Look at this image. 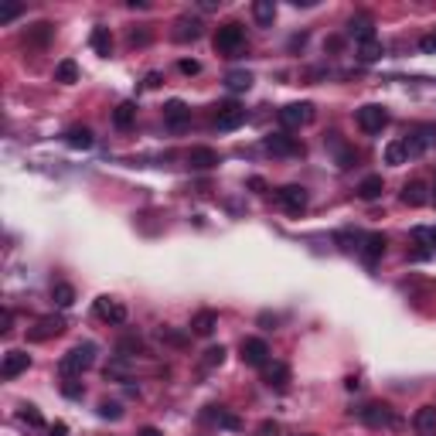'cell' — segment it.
<instances>
[{
  "label": "cell",
  "mask_w": 436,
  "mask_h": 436,
  "mask_svg": "<svg viewBox=\"0 0 436 436\" xmlns=\"http://www.w3.org/2000/svg\"><path fill=\"white\" fill-rule=\"evenodd\" d=\"M215 51L229 55V58L242 55V51H245V27H242L239 21L222 24V27L215 31Z\"/></svg>",
  "instance_id": "1"
},
{
  "label": "cell",
  "mask_w": 436,
  "mask_h": 436,
  "mask_svg": "<svg viewBox=\"0 0 436 436\" xmlns=\"http://www.w3.org/2000/svg\"><path fill=\"white\" fill-rule=\"evenodd\" d=\"M92 365H96V345H92V341H82V345H75V348L62 358V375H65V378H75V375L89 371Z\"/></svg>",
  "instance_id": "2"
},
{
  "label": "cell",
  "mask_w": 436,
  "mask_h": 436,
  "mask_svg": "<svg viewBox=\"0 0 436 436\" xmlns=\"http://www.w3.org/2000/svg\"><path fill=\"white\" fill-rule=\"evenodd\" d=\"M358 419L371 426V430H389V426H399V416L389 402H368V406H361L358 409Z\"/></svg>",
  "instance_id": "3"
},
{
  "label": "cell",
  "mask_w": 436,
  "mask_h": 436,
  "mask_svg": "<svg viewBox=\"0 0 436 436\" xmlns=\"http://www.w3.org/2000/svg\"><path fill=\"white\" fill-rule=\"evenodd\" d=\"M314 116H317L314 103H290V106L280 109V123L286 130H300L307 123H314Z\"/></svg>",
  "instance_id": "4"
},
{
  "label": "cell",
  "mask_w": 436,
  "mask_h": 436,
  "mask_svg": "<svg viewBox=\"0 0 436 436\" xmlns=\"http://www.w3.org/2000/svg\"><path fill=\"white\" fill-rule=\"evenodd\" d=\"M65 317H58V314H48L41 317L38 324L27 331V341H34V345H41V341H51V338H58V334H65Z\"/></svg>",
  "instance_id": "5"
},
{
  "label": "cell",
  "mask_w": 436,
  "mask_h": 436,
  "mask_svg": "<svg viewBox=\"0 0 436 436\" xmlns=\"http://www.w3.org/2000/svg\"><path fill=\"white\" fill-rule=\"evenodd\" d=\"M402 143H406V153H409V157H423V153L436 143V127L433 123H423V127H416Z\"/></svg>",
  "instance_id": "6"
},
{
  "label": "cell",
  "mask_w": 436,
  "mask_h": 436,
  "mask_svg": "<svg viewBox=\"0 0 436 436\" xmlns=\"http://www.w3.org/2000/svg\"><path fill=\"white\" fill-rule=\"evenodd\" d=\"M358 127L365 133H382L389 127V109L378 106V103H368V106L358 109Z\"/></svg>",
  "instance_id": "7"
},
{
  "label": "cell",
  "mask_w": 436,
  "mask_h": 436,
  "mask_svg": "<svg viewBox=\"0 0 436 436\" xmlns=\"http://www.w3.org/2000/svg\"><path fill=\"white\" fill-rule=\"evenodd\" d=\"M245 106H239V103H225V106H218L215 113V130L229 133V130H239L242 123H245Z\"/></svg>",
  "instance_id": "8"
},
{
  "label": "cell",
  "mask_w": 436,
  "mask_h": 436,
  "mask_svg": "<svg viewBox=\"0 0 436 436\" xmlns=\"http://www.w3.org/2000/svg\"><path fill=\"white\" fill-rule=\"evenodd\" d=\"M262 147L273 157H297V153H304V147L297 143V136H286V133H269L262 140Z\"/></svg>",
  "instance_id": "9"
},
{
  "label": "cell",
  "mask_w": 436,
  "mask_h": 436,
  "mask_svg": "<svg viewBox=\"0 0 436 436\" xmlns=\"http://www.w3.org/2000/svg\"><path fill=\"white\" fill-rule=\"evenodd\" d=\"M239 358L245 365H252V368H262V365L269 361V348H266L262 338H245L239 345Z\"/></svg>",
  "instance_id": "10"
},
{
  "label": "cell",
  "mask_w": 436,
  "mask_h": 436,
  "mask_svg": "<svg viewBox=\"0 0 436 436\" xmlns=\"http://www.w3.org/2000/svg\"><path fill=\"white\" fill-rule=\"evenodd\" d=\"M276 198H280V205H283L290 215H300V212L307 208V201H310L307 188H300V184H286V188H280Z\"/></svg>",
  "instance_id": "11"
},
{
  "label": "cell",
  "mask_w": 436,
  "mask_h": 436,
  "mask_svg": "<svg viewBox=\"0 0 436 436\" xmlns=\"http://www.w3.org/2000/svg\"><path fill=\"white\" fill-rule=\"evenodd\" d=\"M27 368H31V354L21 348H11L4 354V361H0V375H4V378H18V375Z\"/></svg>",
  "instance_id": "12"
},
{
  "label": "cell",
  "mask_w": 436,
  "mask_h": 436,
  "mask_svg": "<svg viewBox=\"0 0 436 436\" xmlns=\"http://www.w3.org/2000/svg\"><path fill=\"white\" fill-rule=\"evenodd\" d=\"M96 317L106 321V324H123L127 321V307L120 304L116 297H99L96 300Z\"/></svg>",
  "instance_id": "13"
},
{
  "label": "cell",
  "mask_w": 436,
  "mask_h": 436,
  "mask_svg": "<svg viewBox=\"0 0 436 436\" xmlns=\"http://www.w3.org/2000/svg\"><path fill=\"white\" fill-rule=\"evenodd\" d=\"M262 382H266L269 389L283 392L286 385H290V368H286L283 361H266V365H262Z\"/></svg>",
  "instance_id": "14"
},
{
  "label": "cell",
  "mask_w": 436,
  "mask_h": 436,
  "mask_svg": "<svg viewBox=\"0 0 436 436\" xmlns=\"http://www.w3.org/2000/svg\"><path fill=\"white\" fill-rule=\"evenodd\" d=\"M164 123H167L171 130H184V127L191 123V109H188V103L171 99V103L164 106Z\"/></svg>",
  "instance_id": "15"
},
{
  "label": "cell",
  "mask_w": 436,
  "mask_h": 436,
  "mask_svg": "<svg viewBox=\"0 0 436 436\" xmlns=\"http://www.w3.org/2000/svg\"><path fill=\"white\" fill-rule=\"evenodd\" d=\"M201 31H205V24L198 21V18H177L171 38L181 41V44H188V41H198V38H201Z\"/></svg>",
  "instance_id": "16"
},
{
  "label": "cell",
  "mask_w": 436,
  "mask_h": 436,
  "mask_svg": "<svg viewBox=\"0 0 436 436\" xmlns=\"http://www.w3.org/2000/svg\"><path fill=\"white\" fill-rule=\"evenodd\" d=\"M201 419H208V423H215V426H222V430H242V419H239V416H236V413H229L225 406H208Z\"/></svg>",
  "instance_id": "17"
},
{
  "label": "cell",
  "mask_w": 436,
  "mask_h": 436,
  "mask_svg": "<svg viewBox=\"0 0 436 436\" xmlns=\"http://www.w3.org/2000/svg\"><path fill=\"white\" fill-rule=\"evenodd\" d=\"M382 256H385V236H382V232L365 236V245H361V259H365V266H378Z\"/></svg>",
  "instance_id": "18"
},
{
  "label": "cell",
  "mask_w": 436,
  "mask_h": 436,
  "mask_svg": "<svg viewBox=\"0 0 436 436\" xmlns=\"http://www.w3.org/2000/svg\"><path fill=\"white\" fill-rule=\"evenodd\" d=\"M413 426L419 436H436V406H419L413 416Z\"/></svg>",
  "instance_id": "19"
},
{
  "label": "cell",
  "mask_w": 436,
  "mask_h": 436,
  "mask_svg": "<svg viewBox=\"0 0 436 436\" xmlns=\"http://www.w3.org/2000/svg\"><path fill=\"white\" fill-rule=\"evenodd\" d=\"M188 164H191V171H212V167H218V153L212 147H191Z\"/></svg>",
  "instance_id": "20"
},
{
  "label": "cell",
  "mask_w": 436,
  "mask_h": 436,
  "mask_svg": "<svg viewBox=\"0 0 436 436\" xmlns=\"http://www.w3.org/2000/svg\"><path fill=\"white\" fill-rule=\"evenodd\" d=\"M348 34L358 44H361V41H371V38H375V24H371L368 14H358V18H351V21H348Z\"/></svg>",
  "instance_id": "21"
},
{
  "label": "cell",
  "mask_w": 436,
  "mask_h": 436,
  "mask_svg": "<svg viewBox=\"0 0 436 436\" xmlns=\"http://www.w3.org/2000/svg\"><path fill=\"white\" fill-rule=\"evenodd\" d=\"M426 201H430V188H426L423 181H409V184L402 188V205L419 208V205H426Z\"/></svg>",
  "instance_id": "22"
},
{
  "label": "cell",
  "mask_w": 436,
  "mask_h": 436,
  "mask_svg": "<svg viewBox=\"0 0 436 436\" xmlns=\"http://www.w3.org/2000/svg\"><path fill=\"white\" fill-rule=\"evenodd\" d=\"M215 327H218L215 310H201V314H195V321H191V334H198V338H212Z\"/></svg>",
  "instance_id": "23"
},
{
  "label": "cell",
  "mask_w": 436,
  "mask_h": 436,
  "mask_svg": "<svg viewBox=\"0 0 436 436\" xmlns=\"http://www.w3.org/2000/svg\"><path fill=\"white\" fill-rule=\"evenodd\" d=\"M92 140H96V136H92L89 127H68V130H65V143L72 147V150H89V147H92Z\"/></svg>",
  "instance_id": "24"
},
{
  "label": "cell",
  "mask_w": 436,
  "mask_h": 436,
  "mask_svg": "<svg viewBox=\"0 0 436 436\" xmlns=\"http://www.w3.org/2000/svg\"><path fill=\"white\" fill-rule=\"evenodd\" d=\"M382 191H385V181H382V174H368L361 184H358V198H365V201H375Z\"/></svg>",
  "instance_id": "25"
},
{
  "label": "cell",
  "mask_w": 436,
  "mask_h": 436,
  "mask_svg": "<svg viewBox=\"0 0 436 436\" xmlns=\"http://www.w3.org/2000/svg\"><path fill=\"white\" fill-rule=\"evenodd\" d=\"M133 120H136V103H130V99H127V103H120L116 113H113V123H116L120 130H130Z\"/></svg>",
  "instance_id": "26"
},
{
  "label": "cell",
  "mask_w": 436,
  "mask_h": 436,
  "mask_svg": "<svg viewBox=\"0 0 436 436\" xmlns=\"http://www.w3.org/2000/svg\"><path fill=\"white\" fill-rule=\"evenodd\" d=\"M252 18H256L262 27H269V24L276 21V4H273V0H256V4H252Z\"/></svg>",
  "instance_id": "27"
},
{
  "label": "cell",
  "mask_w": 436,
  "mask_h": 436,
  "mask_svg": "<svg viewBox=\"0 0 436 436\" xmlns=\"http://www.w3.org/2000/svg\"><path fill=\"white\" fill-rule=\"evenodd\" d=\"M116 354H120V358H136V354H143V341H140L136 334H127V338H120Z\"/></svg>",
  "instance_id": "28"
},
{
  "label": "cell",
  "mask_w": 436,
  "mask_h": 436,
  "mask_svg": "<svg viewBox=\"0 0 436 436\" xmlns=\"http://www.w3.org/2000/svg\"><path fill=\"white\" fill-rule=\"evenodd\" d=\"M92 48H96L103 58L113 55V34H109V27H96V31H92Z\"/></svg>",
  "instance_id": "29"
},
{
  "label": "cell",
  "mask_w": 436,
  "mask_h": 436,
  "mask_svg": "<svg viewBox=\"0 0 436 436\" xmlns=\"http://www.w3.org/2000/svg\"><path fill=\"white\" fill-rule=\"evenodd\" d=\"M18 419H21L24 426H31V430H41V426H44V419H41V413H38V406H31V402H24L21 409H18Z\"/></svg>",
  "instance_id": "30"
},
{
  "label": "cell",
  "mask_w": 436,
  "mask_h": 436,
  "mask_svg": "<svg viewBox=\"0 0 436 436\" xmlns=\"http://www.w3.org/2000/svg\"><path fill=\"white\" fill-rule=\"evenodd\" d=\"M222 361H225V348L218 345V348H208V351H205V354H201V361H198V368H201V371H212V368H218Z\"/></svg>",
  "instance_id": "31"
},
{
  "label": "cell",
  "mask_w": 436,
  "mask_h": 436,
  "mask_svg": "<svg viewBox=\"0 0 436 436\" xmlns=\"http://www.w3.org/2000/svg\"><path fill=\"white\" fill-rule=\"evenodd\" d=\"M225 86L232 89V92H242V89L252 86V75H249V72H242V68H236V72H229V75H225Z\"/></svg>",
  "instance_id": "32"
},
{
  "label": "cell",
  "mask_w": 436,
  "mask_h": 436,
  "mask_svg": "<svg viewBox=\"0 0 436 436\" xmlns=\"http://www.w3.org/2000/svg\"><path fill=\"white\" fill-rule=\"evenodd\" d=\"M51 297H55V304H58V307H72V304H75V286L55 283V286H51Z\"/></svg>",
  "instance_id": "33"
},
{
  "label": "cell",
  "mask_w": 436,
  "mask_h": 436,
  "mask_svg": "<svg viewBox=\"0 0 436 436\" xmlns=\"http://www.w3.org/2000/svg\"><path fill=\"white\" fill-rule=\"evenodd\" d=\"M75 79H79V65H75L72 58L58 62V68H55V82H75Z\"/></svg>",
  "instance_id": "34"
},
{
  "label": "cell",
  "mask_w": 436,
  "mask_h": 436,
  "mask_svg": "<svg viewBox=\"0 0 436 436\" xmlns=\"http://www.w3.org/2000/svg\"><path fill=\"white\" fill-rule=\"evenodd\" d=\"M406 160H409L406 143H402V140H392V143L385 147V164H406Z\"/></svg>",
  "instance_id": "35"
},
{
  "label": "cell",
  "mask_w": 436,
  "mask_h": 436,
  "mask_svg": "<svg viewBox=\"0 0 436 436\" xmlns=\"http://www.w3.org/2000/svg\"><path fill=\"white\" fill-rule=\"evenodd\" d=\"M358 58H361V62H375V58H382V44H378V38L358 44Z\"/></svg>",
  "instance_id": "36"
},
{
  "label": "cell",
  "mask_w": 436,
  "mask_h": 436,
  "mask_svg": "<svg viewBox=\"0 0 436 436\" xmlns=\"http://www.w3.org/2000/svg\"><path fill=\"white\" fill-rule=\"evenodd\" d=\"M106 378H130V368H127V358L116 354V361L106 365Z\"/></svg>",
  "instance_id": "37"
},
{
  "label": "cell",
  "mask_w": 436,
  "mask_h": 436,
  "mask_svg": "<svg viewBox=\"0 0 436 436\" xmlns=\"http://www.w3.org/2000/svg\"><path fill=\"white\" fill-rule=\"evenodd\" d=\"M99 416L116 423V419H123V406H120V402H109V399H103V402H99Z\"/></svg>",
  "instance_id": "38"
},
{
  "label": "cell",
  "mask_w": 436,
  "mask_h": 436,
  "mask_svg": "<svg viewBox=\"0 0 436 436\" xmlns=\"http://www.w3.org/2000/svg\"><path fill=\"white\" fill-rule=\"evenodd\" d=\"M51 31H55V27H51V24H48V21L34 24V31L27 34V41H34V44H44V41H48V38H51Z\"/></svg>",
  "instance_id": "39"
},
{
  "label": "cell",
  "mask_w": 436,
  "mask_h": 436,
  "mask_svg": "<svg viewBox=\"0 0 436 436\" xmlns=\"http://www.w3.org/2000/svg\"><path fill=\"white\" fill-rule=\"evenodd\" d=\"M24 14V4H4L0 7V24H11L14 18H21Z\"/></svg>",
  "instance_id": "40"
},
{
  "label": "cell",
  "mask_w": 436,
  "mask_h": 436,
  "mask_svg": "<svg viewBox=\"0 0 436 436\" xmlns=\"http://www.w3.org/2000/svg\"><path fill=\"white\" fill-rule=\"evenodd\" d=\"M160 341H171L174 348H184V345H188V338L177 334V331H171V327H160Z\"/></svg>",
  "instance_id": "41"
},
{
  "label": "cell",
  "mask_w": 436,
  "mask_h": 436,
  "mask_svg": "<svg viewBox=\"0 0 436 436\" xmlns=\"http://www.w3.org/2000/svg\"><path fill=\"white\" fill-rule=\"evenodd\" d=\"M62 392H65L68 399H82V395H86V389H82V382H75V378H65V382H62Z\"/></svg>",
  "instance_id": "42"
},
{
  "label": "cell",
  "mask_w": 436,
  "mask_h": 436,
  "mask_svg": "<svg viewBox=\"0 0 436 436\" xmlns=\"http://www.w3.org/2000/svg\"><path fill=\"white\" fill-rule=\"evenodd\" d=\"M354 160H358V153H354V150H341V157H338V167H341V171H348Z\"/></svg>",
  "instance_id": "43"
},
{
  "label": "cell",
  "mask_w": 436,
  "mask_h": 436,
  "mask_svg": "<svg viewBox=\"0 0 436 436\" xmlns=\"http://www.w3.org/2000/svg\"><path fill=\"white\" fill-rule=\"evenodd\" d=\"M177 68H181L184 75H198V72H201V65H198L195 58H184V62H181V65H177Z\"/></svg>",
  "instance_id": "44"
},
{
  "label": "cell",
  "mask_w": 436,
  "mask_h": 436,
  "mask_svg": "<svg viewBox=\"0 0 436 436\" xmlns=\"http://www.w3.org/2000/svg\"><path fill=\"white\" fill-rule=\"evenodd\" d=\"M419 48H423V51H436V27L426 34V38H423V41H419Z\"/></svg>",
  "instance_id": "45"
},
{
  "label": "cell",
  "mask_w": 436,
  "mask_h": 436,
  "mask_svg": "<svg viewBox=\"0 0 436 436\" xmlns=\"http://www.w3.org/2000/svg\"><path fill=\"white\" fill-rule=\"evenodd\" d=\"M256 436H276V423H259V430H256Z\"/></svg>",
  "instance_id": "46"
},
{
  "label": "cell",
  "mask_w": 436,
  "mask_h": 436,
  "mask_svg": "<svg viewBox=\"0 0 436 436\" xmlns=\"http://www.w3.org/2000/svg\"><path fill=\"white\" fill-rule=\"evenodd\" d=\"M147 41H150L147 31H130V44H147Z\"/></svg>",
  "instance_id": "47"
},
{
  "label": "cell",
  "mask_w": 436,
  "mask_h": 436,
  "mask_svg": "<svg viewBox=\"0 0 436 436\" xmlns=\"http://www.w3.org/2000/svg\"><path fill=\"white\" fill-rule=\"evenodd\" d=\"M11 324H14V314L4 310V327H0V334H11Z\"/></svg>",
  "instance_id": "48"
},
{
  "label": "cell",
  "mask_w": 436,
  "mask_h": 436,
  "mask_svg": "<svg viewBox=\"0 0 436 436\" xmlns=\"http://www.w3.org/2000/svg\"><path fill=\"white\" fill-rule=\"evenodd\" d=\"M65 433H68V426H65V423H55V426L48 430V436H65Z\"/></svg>",
  "instance_id": "49"
},
{
  "label": "cell",
  "mask_w": 436,
  "mask_h": 436,
  "mask_svg": "<svg viewBox=\"0 0 436 436\" xmlns=\"http://www.w3.org/2000/svg\"><path fill=\"white\" fill-rule=\"evenodd\" d=\"M160 86V72H150V75H147V89H157Z\"/></svg>",
  "instance_id": "50"
},
{
  "label": "cell",
  "mask_w": 436,
  "mask_h": 436,
  "mask_svg": "<svg viewBox=\"0 0 436 436\" xmlns=\"http://www.w3.org/2000/svg\"><path fill=\"white\" fill-rule=\"evenodd\" d=\"M136 436H160V430H157V426H143Z\"/></svg>",
  "instance_id": "51"
},
{
  "label": "cell",
  "mask_w": 436,
  "mask_h": 436,
  "mask_svg": "<svg viewBox=\"0 0 436 436\" xmlns=\"http://www.w3.org/2000/svg\"><path fill=\"white\" fill-rule=\"evenodd\" d=\"M249 184H252V188H256V191H266V181H262V177H252V181H249Z\"/></svg>",
  "instance_id": "52"
},
{
  "label": "cell",
  "mask_w": 436,
  "mask_h": 436,
  "mask_svg": "<svg viewBox=\"0 0 436 436\" xmlns=\"http://www.w3.org/2000/svg\"><path fill=\"white\" fill-rule=\"evenodd\" d=\"M430 201H433V205H436V184H433V188H430Z\"/></svg>",
  "instance_id": "53"
},
{
  "label": "cell",
  "mask_w": 436,
  "mask_h": 436,
  "mask_svg": "<svg viewBox=\"0 0 436 436\" xmlns=\"http://www.w3.org/2000/svg\"><path fill=\"white\" fill-rule=\"evenodd\" d=\"M433 242H436V232H433Z\"/></svg>",
  "instance_id": "54"
}]
</instances>
